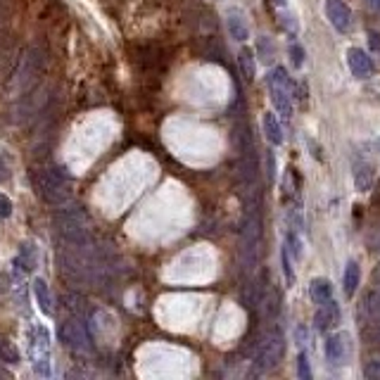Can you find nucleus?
Segmentation results:
<instances>
[{
  "mask_svg": "<svg viewBox=\"0 0 380 380\" xmlns=\"http://www.w3.org/2000/svg\"><path fill=\"white\" fill-rule=\"evenodd\" d=\"M285 248H287V252H290L292 261H295V264H297V261L302 259V240L297 238V233H295V230H290V233H287Z\"/></svg>",
  "mask_w": 380,
  "mask_h": 380,
  "instance_id": "412c9836",
  "label": "nucleus"
},
{
  "mask_svg": "<svg viewBox=\"0 0 380 380\" xmlns=\"http://www.w3.org/2000/svg\"><path fill=\"white\" fill-rule=\"evenodd\" d=\"M359 283H361V266L357 264V261H347L345 266V276H342V290H345L347 297H354V292H357Z\"/></svg>",
  "mask_w": 380,
  "mask_h": 380,
  "instance_id": "ddd939ff",
  "label": "nucleus"
},
{
  "mask_svg": "<svg viewBox=\"0 0 380 380\" xmlns=\"http://www.w3.org/2000/svg\"><path fill=\"white\" fill-rule=\"evenodd\" d=\"M290 62L300 69L302 64H305V48H302L300 43H292L290 45Z\"/></svg>",
  "mask_w": 380,
  "mask_h": 380,
  "instance_id": "a878e982",
  "label": "nucleus"
},
{
  "mask_svg": "<svg viewBox=\"0 0 380 380\" xmlns=\"http://www.w3.org/2000/svg\"><path fill=\"white\" fill-rule=\"evenodd\" d=\"M58 224H60V233L71 248H88L91 245V228H88V222H86L84 212L79 207L74 209H64L62 214L58 217Z\"/></svg>",
  "mask_w": 380,
  "mask_h": 380,
  "instance_id": "f03ea898",
  "label": "nucleus"
},
{
  "mask_svg": "<svg viewBox=\"0 0 380 380\" xmlns=\"http://www.w3.org/2000/svg\"><path fill=\"white\" fill-rule=\"evenodd\" d=\"M8 178H10V174H8V167H5V164L0 162V183H3V181H8Z\"/></svg>",
  "mask_w": 380,
  "mask_h": 380,
  "instance_id": "7c9ffc66",
  "label": "nucleus"
},
{
  "mask_svg": "<svg viewBox=\"0 0 380 380\" xmlns=\"http://www.w3.org/2000/svg\"><path fill=\"white\" fill-rule=\"evenodd\" d=\"M226 24H228V34L233 36L235 40H248L250 38V24H248V19H245V14L240 12L238 8H233V10H228L226 12Z\"/></svg>",
  "mask_w": 380,
  "mask_h": 380,
  "instance_id": "9d476101",
  "label": "nucleus"
},
{
  "mask_svg": "<svg viewBox=\"0 0 380 380\" xmlns=\"http://www.w3.org/2000/svg\"><path fill=\"white\" fill-rule=\"evenodd\" d=\"M17 264H24L22 269H27V271H32L34 266H36V248H34L32 243L22 245V252H19Z\"/></svg>",
  "mask_w": 380,
  "mask_h": 380,
  "instance_id": "aec40b11",
  "label": "nucleus"
},
{
  "mask_svg": "<svg viewBox=\"0 0 380 380\" xmlns=\"http://www.w3.org/2000/svg\"><path fill=\"white\" fill-rule=\"evenodd\" d=\"M0 359L10 364H19V352L10 340H0Z\"/></svg>",
  "mask_w": 380,
  "mask_h": 380,
  "instance_id": "4be33fe9",
  "label": "nucleus"
},
{
  "mask_svg": "<svg viewBox=\"0 0 380 380\" xmlns=\"http://www.w3.org/2000/svg\"><path fill=\"white\" fill-rule=\"evenodd\" d=\"M309 297L316 307L326 305L328 300H333V283L328 278H314L309 283Z\"/></svg>",
  "mask_w": 380,
  "mask_h": 380,
  "instance_id": "f8f14e48",
  "label": "nucleus"
},
{
  "mask_svg": "<svg viewBox=\"0 0 380 380\" xmlns=\"http://www.w3.org/2000/svg\"><path fill=\"white\" fill-rule=\"evenodd\" d=\"M368 3H371V5H373V8H376V10H380V0H368Z\"/></svg>",
  "mask_w": 380,
  "mask_h": 380,
  "instance_id": "473e14b6",
  "label": "nucleus"
},
{
  "mask_svg": "<svg viewBox=\"0 0 380 380\" xmlns=\"http://www.w3.org/2000/svg\"><path fill=\"white\" fill-rule=\"evenodd\" d=\"M261 124H264V133H266V138H269L271 145H281V143L285 141L283 126L278 124V117H276L274 112H266Z\"/></svg>",
  "mask_w": 380,
  "mask_h": 380,
  "instance_id": "dca6fc26",
  "label": "nucleus"
},
{
  "mask_svg": "<svg viewBox=\"0 0 380 380\" xmlns=\"http://www.w3.org/2000/svg\"><path fill=\"white\" fill-rule=\"evenodd\" d=\"M368 45H371V50L380 53V34H368Z\"/></svg>",
  "mask_w": 380,
  "mask_h": 380,
  "instance_id": "c756f323",
  "label": "nucleus"
},
{
  "mask_svg": "<svg viewBox=\"0 0 380 380\" xmlns=\"http://www.w3.org/2000/svg\"><path fill=\"white\" fill-rule=\"evenodd\" d=\"M29 352H32V361H34L36 373L48 378L50 376V335L43 326H34Z\"/></svg>",
  "mask_w": 380,
  "mask_h": 380,
  "instance_id": "20e7f679",
  "label": "nucleus"
},
{
  "mask_svg": "<svg viewBox=\"0 0 380 380\" xmlns=\"http://www.w3.org/2000/svg\"><path fill=\"white\" fill-rule=\"evenodd\" d=\"M269 88H271V102H274V107L278 110V115L283 117V119H290L292 102H290V95H287V88H283V86H269Z\"/></svg>",
  "mask_w": 380,
  "mask_h": 380,
  "instance_id": "4468645a",
  "label": "nucleus"
},
{
  "mask_svg": "<svg viewBox=\"0 0 380 380\" xmlns=\"http://www.w3.org/2000/svg\"><path fill=\"white\" fill-rule=\"evenodd\" d=\"M238 64H240V69H243L245 81H252L254 79V55H252V50H250V48L240 50Z\"/></svg>",
  "mask_w": 380,
  "mask_h": 380,
  "instance_id": "a211bd4d",
  "label": "nucleus"
},
{
  "mask_svg": "<svg viewBox=\"0 0 380 380\" xmlns=\"http://www.w3.org/2000/svg\"><path fill=\"white\" fill-rule=\"evenodd\" d=\"M281 264H283L285 281L287 283H292V281H295V271H292V259H290V252H287L285 245H283V250H281Z\"/></svg>",
  "mask_w": 380,
  "mask_h": 380,
  "instance_id": "b1692460",
  "label": "nucleus"
},
{
  "mask_svg": "<svg viewBox=\"0 0 380 380\" xmlns=\"http://www.w3.org/2000/svg\"><path fill=\"white\" fill-rule=\"evenodd\" d=\"M281 24H283L285 29H290V34L300 32V24L295 22V17H292V14H283V17H281Z\"/></svg>",
  "mask_w": 380,
  "mask_h": 380,
  "instance_id": "c85d7f7f",
  "label": "nucleus"
},
{
  "mask_svg": "<svg viewBox=\"0 0 380 380\" xmlns=\"http://www.w3.org/2000/svg\"><path fill=\"white\" fill-rule=\"evenodd\" d=\"M297 376H300L302 380H309V378H311L309 361H307V354H300V359H297Z\"/></svg>",
  "mask_w": 380,
  "mask_h": 380,
  "instance_id": "bb28decb",
  "label": "nucleus"
},
{
  "mask_svg": "<svg viewBox=\"0 0 380 380\" xmlns=\"http://www.w3.org/2000/svg\"><path fill=\"white\" fill-rule=\"evenodd\" d=\"M323 10H326L328 22H331V27L335 29V32L345 34L352 29V10L347 8L345 0H326Z\"/></svg>",
  "mask_w": 380,
  "mask_h": 380,
  "instance_id": "423d86ee",
  "label": "nucleus"
},
{
  "mask_svg": "<svg viewBox=\"0 0 380 380\" xmlns=\"http://www.w3.org/2000/svg\"><path fill=\"white\" fill-rule=\"evenodd\" d=\"M269 86H283V88L290 86V79H287V71L283 69V67H276V69H271Z\"/></svg>",
  "mask_w": 380,
  "mask_h": 380,
  "instance_id": "5701e85b",
  "label": "nucleus"
},
{
  "mask_svg": "<svg viewBox=\"0 0 380 380\" xmlns=\"http://www.w3.org/2000/svg\"><path fill=\"white\" fill-rule=\"evenodd\" d=\"M314 321H316V328L321 333L331 331V328L340 321V305H337L335 300H328L326 305H318Z\"/></svg>",
  "mask_w": 380,
  "mask_h": 380,
  "instance_id": "1a4fd4ad",
  "label": "nucleus"
},
{
  "mask_svg": "<svg viewBox=\"0 0 380 380\" xmlns=\"http://www.w3.org/2000/svg\"><path fill=\"white\" fill-rule=\"evenodd\" d=\"M364 311L368 314V321H380V287L371 290L364 300Z\"/></svg>",
  "mask_w": 380,
  "mask_h": 380,
  "instance_id": "f3484780",
  "label": "nucleus"
},
{
  "mask_svg": "<svg viewBox=\"0 0 380 380\" xmlns=\"http://www.w3.org/2000/svg\"><path fill=\"white\" fill-rule=\"evenodd\" d=\"M269 181H274V155H269Z\"/></svg>",
  "mask_w": 380,
  "mask_h": 380,
  "instance_id": "2f4dec72",
  "label": "nucleus"
},
{
  "mask_svg": "<svg viewBox=\"0 0 380 380\" xmlns=\"http://www.w3.org/2000/svg\"><path fill=\"white\" fill-rule=\"evenodd\" d=\"M10 214H12V202H10V198H5L0 193V219H8Z\"/></svg>",
  "mask_w": 380,
  "mask_h": 380,
  "instance_id": "cd10ccee",
  "label": "nucleus"
},
{
  "mask_svg": "<svg viewBox=\"0 0 380 380\" xmlns=\"http://www.w3.org/2000/svg\"><path fill=\"white\" fill-rule=\"evenodd\" d=\"M257 53H259V60H261V62H266V64H269L271 60H274L276 50H274V43H271L269 36H261V38H259V43H257Z\"/></svg>",
  "mask_w": 380,
  "mask_h": 380,
  "instance_id": "6ab92c4d",
  "label": "nucleus"
},
{
  "mask_svg": "<svg viewBox=\"0 0 380 380\" xmlns=\"http://www.w3.org/2000/svg\"><path fill=\"white\" fill-rule=\"evenodd\" d=\"M364 378L380 380V359H368V361L364 364Z\"/></svg>",
  "mask_w": 380,
  "mask_h": 380,
  "instance_id": "393cba45",
  "label": "nucleus"
},
{
  "mask_svg": "<svg viewBox=\"0 0 380 380\" xmlns=\"http://www.w3.org/2000/svg\"><path fill=\"white\" fill-rule=\"evenodd\" d=\"M349 335L347 333H331L326 335V342H323V352H326V359L328 364L333 366H342L347 364L349 359Z\"/></svg>",
  "mask_w": 380,
  "mask_h": 380,
  "instance_id": "39448f33",
  "label": "nucleus"
},
{
  "mask_svg": "<svg viewBox=\"0 0 380 380\" xmlns=\"http://www.w3.org/2000/svg\"><path fill=\"white\" fill-rule=\"evenodd\" d=\"M283 333L281 331H271L261 337L259 347H257V357H254V371L252 373H269L271 368L278 366L281 357H283Z\"/></svg>",
  "mask_w": 380,
  "mask_h": 380,
  "instance_id": "7ed1b4c3",
  "label": "nucleus"
},
{
  "mask_svg": "<svg viewBox=\"0 0 380 380\" xmlns=\"http://www.w3.org/2000/svg\"><path fill=\"white\" fill-rule=\"evenodd\" d=\"M274 3H278V5H285V3H287V0H274Z\"/></svg>",
  "mask_w": 380,
  "mask_h": 380,
  "instance_id": "72a5a7b5",
  "label": "nucleus"
},
{
  "mask_svg": "<svg viewBox=\"0 0 380 380\" xmlns=\"http://www.w3.org/2000/svg\"><path fill=\"white\" fill-rule=\"evenodd\" d=\"M34 295H36V302H38V309L45 316H53V295H50V287L43 278L34 281Z\"/></svg>",
  "mask_w": 380,
  "mask_h": 380,
  "instance_id": "2eb2a0df",
  "label": "nucleus"
},
{
  "mask_svg": "<svg viewBox=\"0 0 380 380\" xmlns=\"http://www.w3.org/2000/svg\"><path fill=\"white\" fill-rule=\"evenodd\" d=\"M352 178H354V188L361 190V193H366V190L373 186V178H376V169H373L368 162H359V164H354Z\"/></svg>",
  "mask_w": 380,
  "mask_h": 380,
  "instance_id": "9b49d317",
  "label": "nucleus"
},
{
  "mask_svg": "<svg viewBox=\"0 0 380 380\" xmlns=\"http://www.w3.org/2000/svg\"><path fill=\"white\" fill-rule=\"evenodd\" d=\"M60 340H62L69 349H76V352L88 349L86 328L81 326V321H76V318H69V321H64L62 326H60Z\"/></svg>",
  "mask_w": 380,
  "mask_h": 380,
  "instance_id": "0eeeda50",
  "label": "nucleus"
},
{
  "mask_svg": "<svg viewBox=\"0 0 380 380\" xmlns=\"http://www.w3.org/2000/svg\"><path fill=\"white\" fill-rule=\"evenodd\" d=\"M347 64H349V71H352L357 79H368L373 71V62L361 48H349L347 50Z\"/></svg>",
  "mask_w": 380,
  "mask_h": 380,
  "instance_id": "6e6552de",
  "label": "nucleus"
},
{
  "mask_svg": "<svg viewBox=\"0 0 380 380\" xmlns=\"http://www.w3.org/2000/svg\"><path fill=\"white\" fill-rule=\"evenodd\" d=\"M34 183L40 198L50 204H62L71 198V178L60 167H43L34 174Z\"/></svg>",
  "mask_w": 380,
  "mask_h": 380,
  "instance_id": "f257e3e1",
  "label": "nucleus"
}]
</instances>
